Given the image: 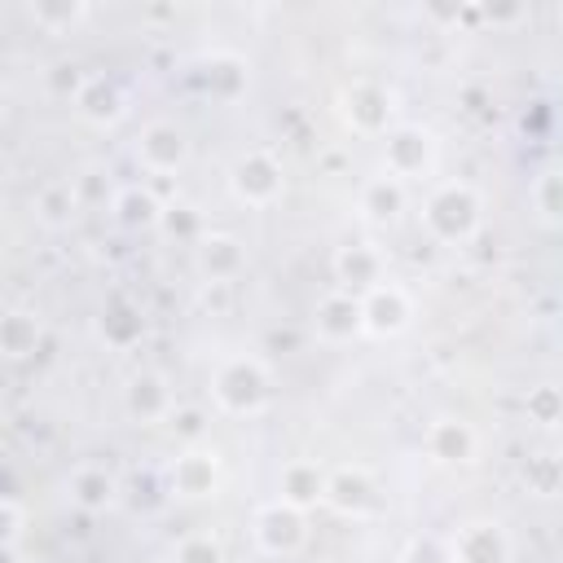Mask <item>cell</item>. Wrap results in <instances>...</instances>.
<instances>
[{
  "mask_svg": "<svg viewBox=\"0 0 563 563\" xmlns=\"http://www.w3.org/2000/svg\"><path fill=\"white\" fill-rule=\"evenodd\" d=\"M211 391H216L220 409H229V413H260L268 400V369L255 356H233L216 369Z\"/></svg>",
  "mask_w": 563,
  "mask_h": 563,
  "instance_id": "cell-1",
  "label": "cell"
},
{
  "mask_svg": "<svg viewBox=\"0 0 563 563\" xmlns=\"http://www.w3.org/2000/svg\"><path fill=\"white\" fill-rule=\"evenodd\" d=\"M427 229L440 238V242H462L475 233L479 224V198L471 185H444L427 198Z\"/></svg>",
  "mask_w": 563,
  "mask_h": 563,
  "instance_id": "cell-2",
  "label": "cell"
},
{
  "mask_svg": "<svg viewBox=\"0 0 563 563\" xmlns=\"http://www.w3.org/2000/svg\"><path fill=\"white\" fill-rule=\"evenodd\" d=\"M413 317V303L409 295L396 286V282H378L374 290L361 295V321H365V334H400Z\"/></svg>",
  "mask_w": 563,
  "mask_h": 563,
  "instance_id": "cell-3",
  "label": "cell"
},
{
  "mask_svg": "<svg viewBox=\"0 0 563 563\" xmlns=\"http://www.w3.org/2000/svg\"><path fill=\"white\" fill-rule=\"evenodd\" d=\"M449 550H453V563H510V537L488 519L462 523Z\"/></svg>",
  "mask_w": 563,
  "mask_h": 563,
  "instance_id": "cell-4",
  "label": "cell"
},
{
  "mask_svg": "<svg viewBox=\"0 0 563 563\" xmlns=\"http://www.w3.org/2000/svg\"><path fill=\"white\" fill-rule=\"evenodd\" d=\"M255 541L264 554H290L303 545V510L286 506V501H273L255 515Z\"/></svg>",
  "mask_w": 563,
  "mask_h": 563,
  "instance_id": "cell-5",
  "label": "cell"
},
{
  "mask_svg": "<svg viewBox=\"0 0 563 563\" xmlns=\"http://www.w3.org/2000/svg\"><path fill=\"white\" fill-rule=\"evenodd\" d=\"M233 194H238L242 202H251V207L273 202V198L282 194V167H277V158L264 154V150L246 154V158L233 167Z\"/></svg>",
  "mask_w": 563,
  "mask_h": 563,
  "instance_id": "cell-6",
  "label": "cell"
},
{
  "mask_svg": "<svg viewBox=\"0 0 563 563\" xmlns=\"http://www.w3.org/2000/svg\"><path fill=\"white\" fill-rule=\"evenodd\" d=\"M185 154H189V141H185V132L180 128H172V123H150L145 132H141V141H136V158H141V167L145 172H176L180 163H185Z\"/></svg>",
  "mask_w": 563,
  "mask_h": 563,
  "instance_id": "cell-7",
  "label": "cell"
},
{
  "mask_svg": "<svg viewBox=\"0 0 563 563\" xmlns=\"http://www.w3.org/2000/svg\"><path fill=\"white\" fill-rule=\"evenodd\" d=\"M427 163H431V136L422 128H396V132H387V176L405 180V176L427 172Z\"/></svg>",
  "mask_w": 563,
  "mask_h": 563,
  "instance_id": "cell-8",
  "label": "cell"
},
{
  "mask_svg": "<svg viewBox=\"0 0 563 563\" xmlns=\"http://www.w3.org/2000/svg\"><path fill=\"white\" fill-rule=\"evenodd\" d=\"M66 493H70V501L84 510V515H97V510H106L110 501H114V493H119V484H114V475L106 471V466H75L70 471V479H66Z\"/></svg>",
  "mask_w": 563,
  "mask_h": 563,
  "instance_id": "cell-9",
  "label": "cell"
},
{
  "mask_svg": "<svg viewBox=\"0 0 563 563\" xmlns=\"http://www.w3.org/2000/svg\"><path fill=\"white\" fill-rule=\"evenodd\" d=\"M216 475H220L216 453H207V449H185V453L176 457V466H172V488H176L180 497H207V493L216 488Z\"/></svg>",
  "mask_w": 563,
  "mask_h": 563,
  "instance_id": "cell-10",
  "label": "cell"
},
{
  "mask_svg": "<svg viewBox=\"0 0 563 563\" xmlns=\"http://www.w3.org/2000/svg\"><path fill=\"white\" fill-rule=\"evenodd\" d=\"M317 330H321V339H330V343L352 339L356 330H365V321H361V295H347V290L325 295L321 308H317Z\"/></svg>",
  "mask_w": 563,
  "mask_h": 563,
  "instance_id": "cell-11",
  "label": "cell"
},
{
  "mask_svg": "<svg viewBox=\"0 0 563 563\" xmlns=\"http://www.w3.org/2000/svg\"><path fill=\"white\" fill-rule=\"evenodd\" d=\"M123 405L132 418L141 422H154V418H167L172 413V391H167V378L163 374H136L123 391Z\"/></svg>",
  "mask_w": 563,
  "mask_h": 563,
  "instance_id": "cell-12",
  "label": "cell"
},
{
  "mask_svg": "<svg viewBox=\"0 0 563 563\" xmlns=\"http://www.w3.org/2000/svg\"><path fill=\"white\" fill-rule=\"evenodd\" d=\"M427 453L435 462H471L475 457V431L462 418H435L427 431Z\"/></svg>",
  "mask_w": 563,
  "mask_h": 563,
  "instance_id": "cell-13",
  "label": "cell"
},
{
  "mask_svg": "<svg viewBox=\"0 0 563 563\" xmlns=\"http://www.w3.org/2000/svg\"><path fill=\"white\" fill-rule=\"evenodd\" d=\"M325 501L339 515H365L374 506V484H369L365 471H334L325 479Z\"/></svg>",
  "mask_w": 563,
  "mask_h": 563,
  "instance_id": "cell-14",
  "label": "cell"
},
{
  "mask_svg": "<svg viewBox=\"0 0 563 563\" xmlns=\"http://www.w3.org/2000/svg\"><path fill=\"white\" fill-rule=\"evenodd\" d=\"M325 479L330 475H321L312 462H290L282 471V501L295 510H308V506L325 501Z\"/></svg>",
  "mask_w": 563,
  "mask_h": 563,
  "instance_id": "cell-15",
  "label": "cell"
},
{
  "mask_svg": "<svg viewBox=\"0 0 563 563\" xmlns=\"http://www.w3.org/2000/svg\"><path fill=\"white\" fill-rule=\"evenodd\" d=\"M114 220L123 224V229H150V224H163V202L150 194V189H141V185H128V189H119L114 194Z\"/></svg>",
  "mask_w": 563,
  "mask_h": 563,
  "instance_id": "cell-16",
  "label": "cell"
},
{
  "mask_svg": "<svg viewBox=\"0 0 563 563\" xmlns=\"http://www.w3.org/2000/svg\"><path fill=\"white\" fill-rule=\"evenodd\" d=\"M79 211V189L75 180H48L40 194H35V216L48 224V229H66Z\"/></svg>",
  "mask_w": 563,
  "mask_h": 563,
  "instance_id": "cell-17",
  "label": "cell"
},
{
  "mask_svg": "<svg viewBox=\"0 0 563 563\" xmlns=\"http://www.w3.org/2000/svg\"><path fill=\"white\" fill-rule=\"evenodd\" d=\"M334 273H339V282H347L356 290H374L383 282V260L369 246H343L334 255Z\"/></svg>",
  "mask_w": 563,
  "mask_h": 563,
  "instance_id": "cell-18",
  "label": "cell"
},
{
  "mask_svg": "<svg viewBox=\"0 0 563 563\" xmlns=\"http://www.w3.org/2000/svg\"><path fill=\"white\" fill-rule=\"evenodd\" d=\"M35 347H40V317L26 312V308L4 312V321H0V352H4L9 361H22V356H31Z\"/></svg>",
  "mask_w": 563,
  "mask_h": 563,
  "instance_id": "cell-19",
  "label": "cell"
},
{
  "mask_svg": "<svg viewBox=\"0 0 563 563\" xmlns=\"http://www.w3.org/2000/svg\"><path fill=\"white\" fill-rule=\"evenodd\" d=\"M75 110H79L88 123L106 128V123H114V119L123 114V97H119L114 84H106V79H88L84 92L75 97Z\"/></svg>",
  "mask_w": 563,
  "mask_h": 563,
  "instance_id": "cell-20",
  "label": "cell"
},
{
  "mask_svg": "<svg viewBox=\"0 0 563 563\" xmlns=\"http://www.w3.org/2000/svg\"><path fill=\"white\" fill-rule=\"evenodd\" d=\"M347 114H352V123H356L361 132H383L387 119H391V97L378 92V88H369V84H361V88L352 92Z\"/></svg>",
  "mask_w": 563,
  "mask_h": 563,
  "instance_id": "cell-21",
  "label": "cell"
},
{
  "mask_svg": "<svg viewBox=\"0 0 563 563\" xmlns=\"http://www.w3.org/2000/svg\"><path fill=\"white\" fill-rule=\"evenodd\" d=\"M238 268H242V246L233 238H224V233L202 238V273L211 282H229Z\"/></svg>",
  "mask_w": 563,
  "mask_h": 563,
  "instance_id": "cell-22",
  "label": "cell"
},
{
  "mask_svg": "<svg viewBox=\"0 0 563 563\" xmlns=\"http://www.w3.org/2000/svg\"><path fill=\"white\" fill-rule=\"evenodd\" d=\"M361 207L374 216V220H391L400 207H405V185L396 176H374L365 189H361Z\"/></svg>",
  "mask_w": 563,
  "mask_h": 563,
  "instance_id": "cell-23",
  "label": "cell"
},
{
  "mask_svg": "<svg viewBox=\"0 0 563 563\" xmlns=\"http://www.w3.org/2000/svg\"><path fill=\"white\" fill-rule=\"evenodd\" d=\"M532 202H537V211H541L550 224H563V167L537 176V185H532Z\"/></svg>",
  "mask_w": 563,
  "mask_h": 563,
  "instance_id": "cell-24",
  "label": "cell"
},
{
  "mask_svg": "<svg viewBox=\"0 0 563 563\" xmlns=\"http://www.w3.org/2000/svg\"><path fill=\"white\" fill-rule=\"evenodd\" d=\"M523 479H528V488L532 493H554L559 488V479H563V462L559 457H532L528 466H523Z\"/></svg>",
  "mask_w": 563,
  "mask_h": 563,
  "instance_id": "cell-25",
  "label": "cell"
},
{
  "mask_svg": "<svg viewBox=\"0 0 563 563\" xmlns=\"http://www.w3.org/2000/svg\"><path fill=\"white\" fill-rule=\"evenodd\" d=\"M40 26H48V31H62V26H75L84 13H88V4H31L26 9Z\"/></svg>",
  "mask_w": 563,
  "mask_h": 563,
  "instance_id": "cell-26",
  "label": "cell"
},
{
  "mask_svg": "<svg viewBox=\"0 0 563 563\" xmlns=\"http://www.w3.org/2000/svg\"><path fill=\"white\" fill-rule=\"evenodd\" d=\"M44 79H48V92H53V97H70V101H75V97L84 92V84H88V75H84L79 66H70V62L48 66V75H44Z\"/></svg>",
  "mask_w": 563,
  "mask_h": 563,
  "instance_id": "cell-27",
  "label": "cell"
},
{
  "mask_svg": "<svg viewBox=\"0 0 563 563\" xmlns=\"http://www.w3.org/2000/svg\"><path fill=\"white\" fill-rule=\"evenodd\" d=\"M0 528H4V550H22V532H26V510L13 493H4L0 501Z\"/></svg>",
  "mask_w": 563,
  "mask_h": 563,
  "instance_id": "cell-28",
  "label": "cell"
},
{
  "mask_svg": "<svg viewBox=\"0 0 563 563\" xmlns=\"http://www.w3.org/2000/svg\"><path fill=\"white\" fill-rule=\"evenodd\" d=\"M528 413H532L537 422L559 427V422H563V396H559L554 387H537V391L528 396Z\"/></svg>",
  "mask_w": 563,
  "mask_h": 563,
  "instance_id": "cell-29",
  "label": "cell"
},
{
  "mask_svg": "<svg viewBox=\"0 0 563 563\" xmlns=\"http://www.w3.org/2000/svg\"><path fill=\"white\" fill-rule=\"evenodd\" d=\"M176 563H220V545L211 537H185L176 550Z\"/></svg>",
  "mask_w": 563,
  "mask_h": 563,
  "instance_id": "cell-30",
  "label": "cell"
},
{
  "mask_svg": "<svg viewBox=\"0 0 563 563\" xmlns=\"http://www.w3.org/2000/svg\"><path fill=\"white\" fill-rule=\"evenodd\" d=\"M163 224H167V233H194L198 229V216H194V207L176 202V207L163 211Z\"/></svg>",
  "mask_w": 563,
  "mask_h": 563,
  "instance_id": "cell-31",
  "label": "cell"
},
{
  "mask_svg": "<svg viewBox=\"0 0 563 563\" xmlns=\"http://www.w3.org/2000/svg\"><path fill=\"white\" fill-rule=\"evenodd\" d=\"M409 563H453V550L427 537V541H418V545L409 550Z\"/></svg>",
  "mask_w": 563,
  "mask_h": 563,
  "instance_id": "cell-32",
  "label": "cell"
},
{
  "mask_svg": "<svg viewBox=\"0 0 563 563\" xmlns=\"http://www.w3.org/2000/svg\"><path fill=\"white\" fill-rule=\"evenodd\" d=\"M106 334H110L114 343H123L128 334H136V321H132V312H123V308H119V312H110V317H106Z\"/></svg>",
  "mask_w": 563,
  "mask_h": 563,
  "instance_id": "cell-33",
  "label": "cell"
},
{
  "mask_svg": "<svg viewBox=\"0 0 563 563\" xmlns=\"http://www.w3.org/2000/svg\"><path fill=\"white\" fill-rule=\"evenodd\" d=\"M176 427H180L185 435H198V431H202V413H198V409H180V413H176Z\"/></svg>",
  "mask_w": 563,
  "mask_h": 563,
  "instance_id": "cell-34",
  "label": "cell"
},
{
  "mask_svg": "<svg viewBox=\"0 0 563 563\" xmlns=\"http://www.w3.org/2000/svg\"><path fill=\"white\" fill-rule=\"evenodd\" d=\"M4 563H31V559H22V550H4Z\"/></svg>",
  "mask_w": 563,
  "mask_h": 563,
  "instance_id": "cell-35",
  "label": "cell"
},
{
  "mask_svg": "<svg viewBox=\"0 0 563 563\" xmlns=\"http://www.w3.org/2000/svg\"><path fill=\"white\" fill-rule=\"evenodd\" d=\"M559 26H563V9H559Z\"/></svg>",
  "mask_w": 563,
  "mask_h": 563,
  "instance_id": "cell-36",
  "label": "cell"
},
{
  "mask_svg": "<svg viewBox=\"0 0 563 563\" xmlns=\"http://www.w3.org/2000/svg\"><path fill=\"white\" fill-rule=\"evenodd\" d=\"M559 427H563V422H559Z\"/></svg>",
  "mask_w": 563,
  "mask_h": 563,
  "instance_id": "cell-37",
  "label": "cell"
}]
</instances>
